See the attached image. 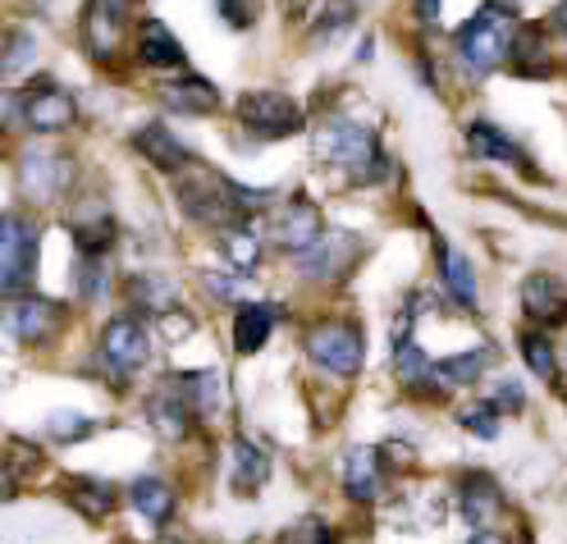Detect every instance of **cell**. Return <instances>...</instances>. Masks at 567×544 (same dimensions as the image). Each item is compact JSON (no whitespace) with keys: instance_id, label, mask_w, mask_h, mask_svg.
<instances>
[{"instance_id":"603a6c76","label":"cell","mask_w":567,"mask_h":544,"mask_svg":"<svg viewBox=\"0 0 567 544\" xmlns=\"http://www.w3.org/2000/svg\"><path fill=\"white\" fill-rule=\"evenodd\" d=\"M74 247H79V257H111V247H115V215L111 211H83L79 220H74Z\"/></svg>"},{"instance_id":"f35d334b","label":"cell","mask_w":567,"mask_h":544,"mask_svg":"<svg viewBox=\"0 0 567 544\" xmlns=\"http://www.w3.org/2000/svg\"><path fill=\"white\" fill-rule=\"evenodd\" d=\"M494 408H513V412H522L526 408V393H522V384H499V403H494Z\"/></svg>"},{"instance_id":"f546056e","label":"cell","mask_w":567,"mask_h":544,"mask_svg":"<svg viewBox=\"0 0 567 544\" xmlns=\"http://www.w3.org/2000/svg\"><path fill=\"white\" fill-rule=\"evenodd\" d=\"M220 247H225V257H229L234 275H252V270H257V261H261V243H257V234H252V229H247V220H243V225L220 229Z\"/></svg>"},{"instance_id":"3957f363","label":"cell","mask_w":567,"mask_h":544,"mask_svg":"<svg viewBox=\"0 0 567 544\" xmlns=\"http://www.w3.org/2000/svg\"><path fill=\"white\" fill-rule=\"evenodd\" d=\"M513 28H517V6H481L457 28V60L467 64V74L485 79L508 60Z\"/></svg>"},{"instance_id":"44dd1931","label":"cell","mask_w":567,"mask_h":544,"mask_svg":"<svg viewBox=\"0 0 567 544\" xmlns=\"http://www.w3.org/2000/svg\"><path fill=\"white\" fill-rule=\"evenodd\" d=\"M522 311L536 325H558L563 320V279L549 270H536L522 279Z\"/></svg>"},{"instance_id":"9a60e30c","label":"cell","mask_w":567,"mask_h":544,"mask_svg":"<svg viewBox=\"0 0 567 544\" xmlns=\"http://www.w3.org/2000/svg\"><path fill=\"white\" fill-rule=\"evenodd\" d=\"M124 0H87L83 10V42L96 60H111L120 51V32H124Z\"/></svg>"},{"instance_id":"30bf717a","label":"cell","mask_w":567,"mask_h":544,"mask_svg":"<svg viewBox=\"0 0 567 544\" xmlns=\"http://www.w3.org/2000/svg\"><path fill=\"white\" fill-rule=\"evenodd\" d=\"M321 234H326V215H321V206H316V202H307L302 193H293L289 202L270 215V243L279 252H293V257H298V252H307Z\"/></svg>"},{"instance_id":"7a4b0ae2","label":"cell","mask_w":567,"mask_h":544,"mask_svg":"<svg viewBox=\"0 0 567 544\" xmlns=\"http://www.w3.org/2000/svg\"><path fill=\"white\" fill-rule=\"evenodd\" d=\"M311 147H316V161L343 170L352 184H380L389 174V156L380 147V133L358 124V120H343V115L321 120L311 133Z\"/></svg>"},{"instance_id":"836d02e7","label":"cell","mask_w":567,"mask_h":544,"mask_svg":"<svg viewBox=\"0 0 567 544\" xmlns=\"http://www.w3.org/2000/svg\"><path fill=\"white\" fill-rule=\"evenodd\" d=\"M156 330H161V339L165 343H184L193 330H197V320L184 311V307H156Z\"/></svg>"},{"instance_id":"8992f818","label":"cell","mask_w":567,"mask_h":544,"mask_svg":"<svg viewBox=\"0 0 567 544\" xmlns=\"http://www.w3.org/2000/svg\"><path fill=\"white\" fill-rule=\"evenodd\" d=\"M362 330L352 320H321L307 330V357L330 376H358L362 371Z\"/></svg>"},{"instance_id":"74e56055","label":"cell","mask_w":567,"mask_h":544,"mask_svg":"<svg viewBox=\"0 0 567 544\" xmlns=\"http://www.w3.org/2000/svg\"><path fill=\"white\" fill-rule=\"evenodd\" d=\"M284 540H330V531L316 517H302V522H293L289 531H284Z\"/></svg>"},{"instance_id":"60d3db41","label":"cell","mask_w":567,"mask_h":544,"mask_svg":"<svg viewBox=\"0 0 567 544\" xmlns=\"http://www.w3.org/2000/svg\"><path fill=\"white\" fill-rule=\"evenodd\" d=\"M10 499H14V476L0 466V503H10Z\"/></svg>"},{"instance_id":"4fadbf2b","label":"cell","mask_w":567,"mask_h":544,"mask_svg":"<svg viewBox=\"0 0 567 544\" xmlns=\"http://www.w3.org/2000/svg\"><path fill=\"white\" fill-rule=\"evenodd\" d=\"M101 357H105V367H111V371L133 376V371L142 367V361L152 357L147 325L133 320V316H115V320H105V330H101Z\"/></svg>"},{"instance_id":"5bb4252c","label":"cell","mask_w":567,"mask_h":544,"mask_svg":"<svg viewBox=\"0 0 567 544\" xmlns=\"http://www.w3.org/2000/svg\"><path fill=\"white\" fill-rule=\"evenodd\" d=\"M147 421L165 434V440H184V434L193 430L197 421V408H193V398L184 393L179 376H169L152 398H147Z\"/></svg>"},{"instance_id":"d6986e66","label":"cell","mask_w":567,"mask_h":544,"mask_svg":"<svg viewBox=\"0 0 567 544\" xmlns=\"http://www.w3.org/2000/svg\"><path fill=\"white\" fill-rule=\"evenodd\" d=\"M137 60L147 69H184L188 51H184V42L174 38L161 19H142L137 23Z\"/></svg>"},{"instance_id":"e575fe53","label":"cell","mask_w":567,"mask_h":544,"mask_svg":"<svg viewBox=\"0 0 567 544\" xmlns=\"http://www.w3.org/2000/svg\"><path fill=\"white\" fill-rule=\"evenodd\" d=\"M457 425L481 434V440H499V408L494 403H476V408H463L457 412Z\"/></svg>"},{"instance_id":"4316f807","label":"cell","mask_w":567,"mask_h":544,"mask_svg":"<svg viewBox=\"0 0 567 544\" xmlns=\"http://www.w3.org/2000/svg\"><path fill=\"white\" fill-rule=\"evenodd\" d=\"M352 23H358V0H326L321 19H316V23H311V32H307V47H311V51L334 47Z\"/></svg>"},{"instance_id":"e0dca14e","label":"cell","mask_w":567,"mask_h":544,"mask_svg":"<svg viewBox=\"0 0 567 544\" xmlns=\"http://www.w3.org/2000/svg\"><path fill=\"white\" fill-rule=\"evenodd\" d=\"M133 152L147 161V165H156V170H165V174H179L188 161H197L179 137H174L165 124H142L137 133H133Z\"/></svg>"},{"instance_id":"b9f144b4","label":"cell","mask_w":567,"mask_h":544,"mask_svg":"<svg viewBox=\"0 0 567 544\" xmlns=\"http://www.w3.org/2000/svg\"><path fill=\"white\" fill-rule=\"evenodd\" d=\"M124 6H137V0H124Z\"/></svg>"},{"instance_id":"6da1fadb","label":"cell","mask_w":567,"mask_h":544,"mask_svg":"<svg viewBox=\"0 0 567 544\" xmlns=\"http://www.w3.org/2000/svg\"><path fill=\"white\" fill-rule=\"evenodd\" d=\"M179 206L193 215L197 225H210V229H229V225H243V220H252L257 211L270 206V188H243L234 184V178L216 174V170H206L197 161H188L179 170Z\"/></svg>"},{"instance_id":"ffe728a7","label":"cell","mask_w":567,"mask_h":544,"mask_svg":"<svg viewBox=\"0 0 567 544\" xmlns=\"http://www.w3.org/2000/svg\"><path fill=\"white\" fill-rule=\"evenodd\" d=\"M270 476V453L257 444V440H238L229 444V485L234 494H257Z\"/></svg>"},{"instance_id":"1f68e13d","label":"cell","mask_w":567,"mask_h":544,"mask_svg":"<svg viewBox=\"0 0 567 544\" xmlns=\"http://www.w3.org/2000/svg\"><path fill=\"white\" fill-rule=\"evenodd\" d=\"M394 367H399V376H403L408 389H421L425 380H431V361H425V352L412 339L394 343Z\"/></svg>"},{"instance_id":"52a82bcc","label":"cell","mask_w":567,"mask_h":544,"mask_svg":"<svg viewBox=\"0 0 567 544\" xmlns=\"http://www.w3.org/2000/svg\"><path fill=\"white\" fill-rule=\"evenodd\" d=\"M64 320H69V311L60 302H51V298L10 294L6 302H0V330H6L10 339H19V343H32V348L51 343L64 330Z\"/></svg>"},{"instance_id":"9c48e42d","label":"cell","mask_w":567,"mask_h":544,"mask_svg":"<svg viewBox=\"0 0 567 544\" xmlns=\"http://www.w3.org/2000/svg\"><path fill=\"white\" fill-rule=\"evenodd\" d=\"M362 252H367V243L358 234L326 229L307 252H298V257H302V275L311 284H334V279H348L352 275V266L362 261Z\"/></svg>"},{"instance_id":"d6a6232c","label":"cell","mask_w":567,"mask_h":544,"mask_svg":"<svg viewBox=\"0 0 567 544\" xmlns=\"http://www.w3.org/2000/svg\"><path fill=\"white\" fill-rule=\"evenodd\" d=\"M47 430L55 434L60 444H74V440H87V434L96 430V421L83 417V412H51L47 417Z\"/></svg>"},{"instance_id":"5b68a950","label":"cell","mask_w":567,"mask_h":544,"mask_svg":"<svg viewBox=\"0 0 567 544\" xmlns=\"http://www.w3.org/2000/svg\"><path fill=\"white\" fill-rule=\"evenodd\" d=\"M238 124L252 133L257 142H279V137H293L307 129V115L293 96L284 92H247L238 96Z\"/></svg>"},{"instance_id":"d590c367","label":"cell","mask_w":567,"mask_h":544,"mask_svg":"<svg viewBox=\"0 0 567 544\" xmlns=\"http://www.w3.org/2000/svg\"><path fill=\"white\" fill-rule=\"evenodd\" d=\"M216 14L234 32H247V28H257V19H261V0H216Z\"/></svg>"},{"instance_id":"f1b7e54d","label":"cell","mask_w":567,"mask_h":544,"mask_svg":"<svg viewBox=\"0 0 567 544\" xmlns=\"http://www.w3.org/2000/svg\"><path fill=\"white\" fill-rule=\"evenodd\" d=\"M489 361H494V348H481V352H457V357L431 361V380H449V384H476V380L485 376Z\"/></svg>"},{"instance_id":"7402d4cb","label":"cell","mask_w":567,"mask_h":544,"mask_svg":"<svg viewBox=\"0 0 567 544\" xmlns=\"http://www.w3.org/2000/svg\"><path fill=\"white\" fill-rule=\"evenodd\" d=\"M467 152H472L476 161H494V165H517V170H526V152L517 147L508 133H499V124H489V120H472V124H467Z\"/></svg>"},{"instance_id":"8fae6325","label":"cell","mask_w":567,"mask_h":544,"mask_svg":"<svg viewBox=\"0 0 567 544\" xmlns=\"http://www.w3.org/2000/svg\"><path fill=\"white\" fill-rule=\"evenodd\" d=\"M69 174H74V161H69L64 152H23L19 156V193L28 202H60V193L69 188Z\"/></svg>"},{"instance_id":"cb8c5ba5","label":"cell","mask_w":567,"mask_h":544,"mask_svg":"<svg viewBox=\"0 0 567 544\" xmlns=\"http://www.w3.org/2000/svg\"><path fill=\"white\" fill-rule=\"evenodd\" d=\"M435 257H440V275H444V288L457 298V307H467V311H476V270H472V261L463 257V252H453L444 238L435 243Z\"/></svg>"},{"instance_id":"7c38bea8","label":"cell","mask_w":567,"mask_h":544,"mask_svg":"<svg viewBox=\"0 0 567 544\" xmlns=\"http://www.w3.org/2000/svg\"><path fill=\"white\" fill-rule=\"evenodd\" d=\"M457 499H463V517H467V526H472L476 540H499V531H494V526H504L508 503H504V490L494 485L485 471H467Z\"/></svg>"},{"instance_id":"83f0119b","label":"cell","mask_w":567,"mask_h":544,"mask_svg":"<svg viewBox=\"0 0 567 544\" xmlns=\"http://www.w3.org/2000/svg\"><path fill=\"white\" fill-rule=\"evenodd\" d=\"M128 499H133V507H137V513L147 517L152 526H165V522L174 517V490H169L165 481H156V476L133 481V485H128Z\"/></svg>"},{"instance_id":"ac0fdd59","label":"cell","mask_w":567,"mask_h":544,"mask_svg":"<svg viewBox=\"0 0 567 544\" xmlns=\"http://www.w3.org/2000/svg\"><path fill=\"white\" fill-rule=\"evenodd\" d=\"M161 101L179 115H216L220 111V88L210 79H202V74H184V79L161 83Z\"/></svg>"},{"instance_id":"484cf974","label":"cell","mask_w":567,"mask_h":544,"mask_svg":"<svg viewBox=\"0 0 567 544\" xmlns=\"http://www.w3.org/2000/svg\"><path fill=\"white\" fill-rule=\"evenodd\" d=\"M275 330V307L270 302H247L234 316V348L238 352H261Z\"/></svg>"},{"instance_id":"2e32d148","label":"cell","mask_w":567,"mask_h":544,"mask_svg":"<svg viewBox=\"0 0 567 544\" xmlns=\"http://www.w3.org/2000/svg\"><path fill=\"white\" fill-rule=\"evenodd\" d=\"M384 481H389V471H384V458L380 449H348L343 458V490L348 499H358V503H375L384 494Z\"/></svg>"},{"instance_id":"d4e9b609","label":"cell","mask_w":567,"mask_h":544,"mask_svg":"<svg viewBox=\"0 0 567 544\" xmlns=\"http://www.w3.org/2000/svg\"><path fill=\"white\" fill-rule=\"evenodd\" d=\"M69 503L79 507L87 522H105L120 507V490L111 481H92V476H74L69 481Z\"/></svg>"},{"instance_id":"4dcf8cb0","label":"cell","mask_w":567,"mask_h":544,"mask_svg":"<svg viewBox=\"0 0 567 544\" xmlns=\"http://www.w3.org/2000/svg\"><path fill=\"white\" fill-rule=\"evenodd\" d=\"M517 348H522V357H526V367H530V371H536L540 380H549V384H558V352H554L549 335L526 330V335L517 339Z\"/></svg>"},{"instance_id":"ab89813d","label":"cell","mask_w":567,"mask_h":544,"mask_svg":"<svg viewBox=\"0 0 567 544\" xmlns=\"http://www.w3.org/2000/svg\"><path fill=\"white\" fill-rule=\"evenodd\" d=\"M440 6H444V0H416V19L421 23H435L440 19Z\"/></svg>"},{"instance_id":"8d00e7d4","label":"cell","mask_w":567,"mask_h":544,"mask_svg":"<svg viewBox=\"0 0 567 544\" xmlns=\"http://www.w3.org/2000/svg\"><path fill=\"white\" fill-rule=\"evenodd\" d=\"M32 51H38V42H32V32H14V38H10V55L6 60H0V74H19V69L32 60Z\"/></svg>"},{"instance_id":"277c9868","label":"cell","mask_w":567,"mask_h":544,"mask_svg":"<svg viewBox=\"0 0 567 544\" xmlns=\"http://www.w3.org/2000/svg\"><path fill=\"white\" fill-rule=\"evenodd\" d=\"M42 234L23 215H0V298L28 294L32 275H38Z\"/></svg>"},{"instance_id":"ba28073f","label":"cell","mask_w":567,"mask_h":544,"mask_svg":"<svg viewBox=\"0 0 567 544\" xmlns=\"http://www.w3.org/2000/svg\"><path fill=\"white\" fill-rule=\"evenodd\" d=\"M14 115L32 133H64V129L79 124V101L69 96L60 83L42 79V83H32V88H23L14 96Z\"/></svg>"}]
</instances>
